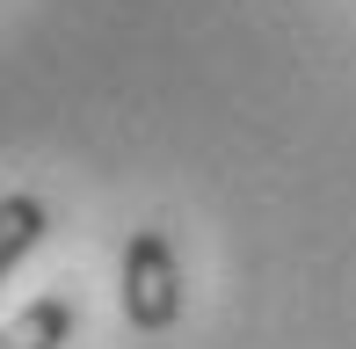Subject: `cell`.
<instances>
[{
  "mask_svg": "<svg viewBox=\"0 0 356 349\" xmlns=\"http://www.w3.org/2000/svg\"><path fill=\"white\" fill-rule=\"evenodd\" d=\"M124 313L138 335H168L182 320V269H175V241L138 226L124 241Z\"/></svg>",
  "mask_w": 356,
  "mask_h": 349,
  "instance_id": "cell-1",
  "label": "cell"
},
{
  "mask_svg": "<svg viewBox=\"0 0 356 349\" xmlns=\"http://www.w3.org/2000/svg\"><path fill=\"white\" fill-rule=\"evenodd\" d=\"M73 335V298H29L8 327H0V349H66Z\"/></svg>",
  "mask_w": 356,
  "mask_h": 349,
  "instance_id": "cell-2",
  "label": "cell"
},
{
  "mask_svg": "<svg viewBox=\"0 0 356 349\" xmlns=\"http://www.w3.org/2000/svg\"><path fill=\"white\" fill-rule=\"evenodd\" d=\"M51 233V211H44V197H29V189H8L0 197V277H8L15 262L29 255V247Z\"/></svg>",
  "mask_w": 356,
  "mask_h": 349,
  "instance_id": "cell-3",
  "label": "cell"
}]
</instances>
